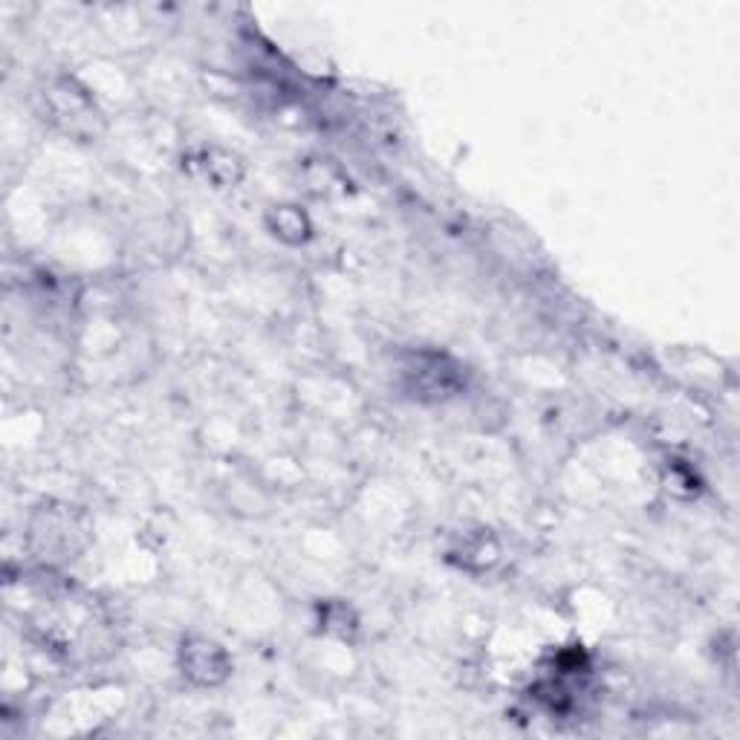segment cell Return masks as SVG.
Returning <instances> with one entry per match:
<instances>
[{
  "mask_svg": "<svg viewBox=\"0 0 740 740\" xmlns=\"http://www.w3.org/2000/svg\"><path fill=\"white\" fill-rule=\"evenodd\" d=\"M463 558H460V564L463 567H475V558H477V570H483V567H492L495 561H498V544L486 535V532H477L472 535V541H466L463 544Z\"/></svg>",
  "mask_w": 740,
  "mask_h": 740,
  "instance_id": "6",
  "label": "cell"
},
{
  "mask_svg": "<svg viewBox=\"0 0 740 740\" xmlns=\"http://www.w3.org/2000/svg\"><path fill=\"white\" fill-rule=\"evenodd\" d=\"M183 674L197 686H220L229 677V657L212 639H188L180 651Z\"/></svg>",
  "mask_w": 740,
  "mask_h": 740,
  "instance_id": "2",
  "label": "cell"
},
{
  "mask_svg": "<svg viewBox=\"0 0 740 740\" xmlns=\"http://www.w3.org/2000/svg\"><path fill=\"white\" fill-rule=\"evenodd\" d=\"M408 394L417 399H446L460 388V368L446 353H417L402 368Z\"/></svg>",
  "mask_w": 740,
  "mask_h": 740,
  "instance_id": "1",
  "label": "cell"
},
{
  "mask_svg": "<svg viewBox=\"0 0 740 740\" xmlns=\"http://www.w3.org/2000/svg\"><path fill=\"white\" fill-rule=\"evenodd\" d=\"M44 524H47L50 529L76 527V521H73V515H70V512H50ZM73 538H76V535L53 532L50 538H41V547H44V550H58V555H61V558H67V555L76 550V541H73Z\"/></svg>",
  "mask_w": 740,
  "mask_h": 740,
  "instance_id": "5",
  "label": "cell"
},
{
  "mask_svg": "<svg viewBox=\"0 0 740 740\" xmlns=\"http://www.w3.org/2000/svg\"><path fill=\"white\" fill-rule=\"evenodd\" d=\"M269 229L287 243H301V240L310 238V220L307 214L295 206H275L269 214Z\"/></svg>",
  "mask_w": 740,
  "mask_h": 740,
  "instance_id": "4",
  "label": "cell"
},
{
  "mask_svg": "<svg viewBox=\"0 0 740 740\" xmlns=\"http://www.w3.org/2000/svg\"><path fill=\"white\" fill-rule=\"evenodd\" d=\"M200 168H203L206 180L217 185V188H229V185H235L240 177H243L240 159L235 157V154H229V151H220V148L203 151Z\"/></svg>",
  "mask_w": 740,
  "mask_h": 740,
  "instance_id": "3",
  "label": "cell"
}]
</instances>
